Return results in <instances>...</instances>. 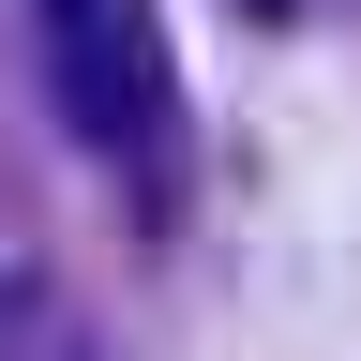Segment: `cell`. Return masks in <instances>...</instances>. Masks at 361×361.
<instances>
[{
    "label": "cell",
    "mask_w": 361,
    "mask_h": 361,
    "mask_svg": "<svg viewBox=\"0 0 361 361\" xmlns=\"http://www.w3.org/2000/svg\"><path fill=\"white\" fill-rule=\"evenodd\" d=\"M241 16H271V30H286V16H301V0H241Z\"/></svg>",
    "instance_id": "7a4b0ae2"
},
{
    "label": "cell",
    "mask_w": 361,
    "mask_h": 361,
    "mask_svg": "<svg viewBox=\"0 0 361 361\" xmlns=\"http://www.w3.org/2000/svg\"><path fill=\"white\" fill-rule=\"evenodd\" d=\"M30 16H45V90H61V121L106 166H166V135H180L166 16L151 0H30Z\"/></svg>",
    "instance_id": "6da1fadb"
}]
</instances>
